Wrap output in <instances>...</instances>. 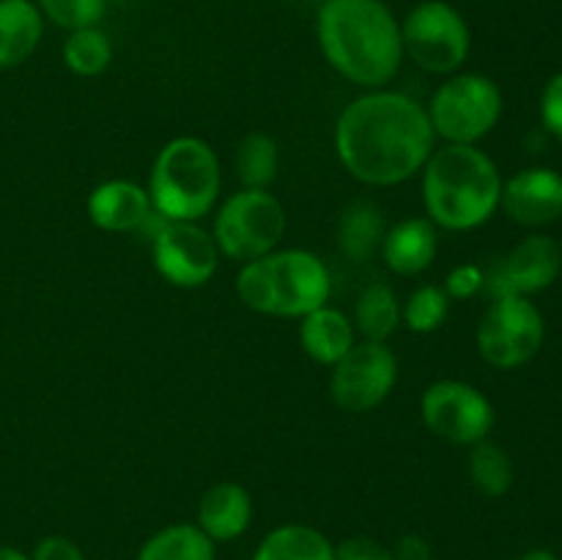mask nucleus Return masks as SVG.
<instances>
[{
	"mask_svg": "<svg viewBox=\"0 0 562 560\" xmlns=\"http://www.w3.org/2000/svg\"><path fill=\"white\" fill-rule=\"evenodd\" d=\"M499 206L514 223L543 228L562 217V173L552 168H525L503 181Z\"/></svg>",
	"mask_w": 562,
	"mask_h": 560,
	"instance_id": "obj_14",
	"label": "nucleus"
},
{
	"mask_svg": "<svg viewBox=\"0 0 562 560\" xmlns=\"http://www.w3.org/2000/svg\"><path fill=\"white\" fill-rule=\"evenodd\" d=\"M88 217L97 228L108 234H130L140 231L148 214L154 212L146 187L126 179H108L91 190L86 201Z\"/></svg>",
	"mask_w": 562,
	"mask_h": 560,
	"instance_id": "obj_15",
	"label": "nucleus"
},
{
	"mask_svg": "<svg viewBox=\"0 0 562 560\" xmlns=\"http://www.w3.org/2000/svg\"><path fill=\"white\" fill-rule=\"evenodd\" d=\"M0 560H31V555L16 547H9V544H0Z\"/></svg>",
	"mask_w": 562,
	"mask_h": 560,
	"instance_id": "obj_34",
	"label": "nucleus"
},
{
	"mask_svg": "<svg viewBox=\"0 0 562 560\" xmlns=\"http://www.w3.org/2000/svg\"><path fill=\"white\" fill-rule=\"evenodd\" d=\"M562 269L560 245L552 236H525L510 253L499 258L486 275V289L494 296H532L549 289Z\"/></svg>",
	"mask_w": 562,
	"mask_h": 560,
	"instance_id": "obj_13",
	"label": "nucleus"
},
{
	"mask_svg": "<svg viewBox=\"0 0 562 560\" xmlns=\"http://www.w3.org/2000/svg\"><path fill=\"white\" fill-rule=\"evenodd\" d=\"M560 253H562V242H560Z\"/></svg>",
	"mask_w": 562,
	"mask_h": 560,
	"instance_id": "obj_36",
	"label": "nucleus"
},
{
	"mask_svg": "<svg viewBox=\"0 0 562 560\" xmlns=\"http://www.w3.org/2000/svg\"><path fill=\"white\" fill-rule=\"evenodd\" d=\"M329 269L316 253L285 247L241 264L236 296L263 316L302 318L329 300Z\"/></svg>",
	"mask_w": 562,
	"mask_h": 560,
	"instance_id": "obj_4",
	"label": "nucleus"
},
{
	"mask_svg": "<svg viewBox=\"0 0 562 560\" xmlns=\"http://www.w3.org/2000/svg\"><path fill=\"white\" fill-rule=\"evenodd\" d=\"M357 329L344 311L333 305H322L302 316L300 344L311 360L318 366L333 368L351 346L357 344Z\"/></svg>",
	"mask_w": 562,
	"mask_h": 560,
	"instance_id": "obj_18",
	"label": "nucleus"
},
{
	"mask_svg": "<svg viewBox=\"0 0 562 560\" xmlns=\"http://www.w3.org/2000/svg\"><path fill=\"white\" fill-rule=\"evenodd\" d=\"M157 272L179 289H201L214 278L220 264L217 242L198 223L168 220L151 239Z\"/></svg>",
	"mask_w": 562,
	"mask_h": 560,
	"instance_id": "obj_12",
	"label": "nucleus"
},
{
	"mask_svg": "<svg viewBox=\"0 0 562 560\" xmlns=\"http://www.w3.org/2000/svg\"><path fill=\"white\" fill-rule=\"evenodd\" d=\"M398 324H401L398 294H395L387 283H382V280L366 285L362 294L357 296V307H355L357 333H360L366 340H382V344H387V338L398 329Z\"/></svg>",
	"mask_w": 562,
	"mask_h": 560,
	"instance_id": "obj_23",
	"label": "nucleus"
},
{
	"mask_svg": "<svg viewBox=\"0 0 562 560\" xmlns=\"http://www.w3.org/2000/svg\"><path fill=\"white\" fill-rule=\"evenodd\" d=\"M31 560H86V555H82V549L71 538L55 533V536H44L33 547Z\"/></svg>",
	"mask_w": 562,
	"mask_h": 560,
	"instance_id": "obj_32",
	"label": "nucleus"
},
{
	"mask_svg": "<svg viewBox=\"0 0 562 560\" xmlns=\"http://www.w3.org/2000/svg\"><path fill=\"white\" fill-rule=\"evenodd\" d=\"M404 58L428 75H456L472 49V31L450 0H420L401 20Z\"/></svg>",
	"mask_w": 562,
	"mask_h": 560,
	"instance_id": "obj_7",
	"label": "nucleus"
},
{
	"mask_svg": "<svg viewBox=\"0 0 562 560\" xmlns=\"http://www.w3.org/2000/svg\"><path fill=\"white\" fill-rule=\"evenodd\" d=\"M220 256L247 264L278 250L285 236V209L269 190H245L225 198L214 214Z\"/></svg>",
	"mask_w": 562,
	"mask_h": 560,
	"instance_id": "obj_8",
	"label": "nucleus"
},
{
	"mask_svg": "<svg viewBox=\"0 0 562 560\" xmlns=\"http://www.w3.org/2000/svg\"><path fill=\"white\" fill-rule=\"evenodd\" d=\"M234 165L245 190H269L280 168L278 141L267 132H250L236 146Z\"/></svg>",
	"mask_w": 562,
	"mask_h": 560,
	"instance_id": "obj_24",
	"label": "nucleus"
},
{
	"mask_svg": "<svg viewBox=\"0 0 562 560\" xmlns=\"http://www.w3.org/2000/svg\"><path fill=\"white\" fill-rule=\"evenodd\" d=\"M398 382V357L382 340L351 346L333 366L329 393L344 412H371L393 393Z\"/></svg>",
	"mask_w": 562,
	"mask_h": 560,
	"instance_id": "obj_11",
	"label": "nucleus"
},
{
	"mask_svg": "<svg viewBox=\"0 0 562 560\" xmlns=\"http://www.w3.org/2000/svg\"><path fill=\"white\" fill-rule=\"evenodd\" d=\"M44 16L36 0H0V69H16L38 49Z\"/></svg>",
	"mask_w": 562,
	"mask_h": 560,
	"instance_id": "obj_19",
	"label": "nucleus"
},
{
	"mask_svg": "<svg viewBox=\"0 0 562 560\" xmlns=\"http://www.w3.org/2000/svg\"><path fill=\"white\" fill-rule=\"evenodd\" d=\"M393 560H434V549L428 538L417 536V533H406L395 541Z\"/></svg>",
	"mask_w": 562,
	"mask_h": 560,
	"instance_id": "obj_33",
	"label": "nucleus"
},
{
	"mask_svg": "<svg viewBox=\"0 0 562 560\" xmlns=\"http://www.w3.org/2000/svg\"><path fill=\"white\" fill-rule=\"evenodd\" d=\"M547 324L530 296H494L477 324V351L488 366L514 371L541 351Z\"/></svg>",
	"mask_w": 562,
	"mask_h": 560,
	"instance_id": "obj_9",
	"label": "nucleus"
},
{
	"mask_svg": "<svg viewBox=\"0 0 562 560\" xmlns=\"http://www.w3.org/2000/svg\"><path fill=\"white\" fill-rule=\"evenodd\" d=\"M450 296L442 285H417L404 302H401V322L417 335H428L434 329H439L448 318L450 311Z\"/></svg>",
	"mask_w": 562,
	"mask_h": 560,
	"instance_id": "obj_27",
	"label": "nucleus"
},
{
	"mask_svg": "<svg viewBox=\"0 0 562 560\" xmlns=\"http://www.w3.org/2000/svg\"><path fill=\"white\" fill-rule=\"evenodd\" d=\"M135 560H217V544L192 522H179L148 536Z\"/></svg>",
	"mask_w": 562,
	"mask_h": 560,
	"instance_id": "obj_22",
	"label": "nucleus"
},
{
	"mask_svg": "<svg viewBox=\"0 0 562 560\" xmlns=\"http://www.w3.org/2000/svg\"><path fill=\"white\" fill-rule=\"evenodd\" d=\"M541 121L543 130L562 141V71L560 75L549 77L541 93Z\"/></svg>",
	"mask_w": 562,
	"mask_h": 560,
	"instance_id": "obj_31",
	"label": "nucleus"
},
{
	"mask_svg": "<svg viewBox=\"0 0 562 560\" xmlns=\"http://www.w3.org/2000/svg\"><path fill=\"white\" fill-rule=\"evenodd\" d=\"M434 135L445 143L477 146L503 119V91L477 71L450 75L426 104Z\"/></svg>",
	"mask_w": 562,
	"mask_h": 560,
	"instance_id": "obj_6",
	"label": "nucleus"
},
{
	"mask_svg": "<svg viewBox=\"0 0 562 560\" xmlns=\"http://www.w3.org/2000/svg\"><path fill=\"white\" fill-rule=\"evenodd\" d=\"M467 470H470L472 486L481 494H486V497H503V494H508L510 486H514L516 472L508 450L488 443V439L472 445Z\"/></svg>",
	"mask_w": 562,
	"mask_h": 560,
	"instance_id": "obj_25",
	"label": "nucleus"
},
{
	"mask_svg": "<svg viewBox=\"0 0 562 560\" xmlns=\"http://www.w3.org/2000/svg\"><path fill=\"white\" fill-rule=\"evenodd\" d=\"M420 415L434 437L467 448L488 439L494 428L492 401L475 384L461 379H439L428 384L420 399Z\"/></svg>",
	"mask_w": 562,
	"mask_h": 560,
	"instance_id": "obj_10",
	"label": "nucleus"
},
{
	"mask_svg": "<svg viewBox=\"0 0 562 560\" xmlns=\"http://www.w3.org/2000/svg\"><path fill=\"white\" fill-rule=\"evenodd\" d=\"M316 38L324 60L368 91L387 88L404 64L401 22L384 0H322Z\"/></svg>",
	"mask_w": 562,
	"mask_h": 560,
	"instance_id": "obj_2",
	"label": "nucleus"
},
{
	"mask_svg": "<svg viewBox=\"0 0 562 560\" xmlns=\"http://www.w3.org/2000/svg\"><path fill=\"white\" fill-rule=\"evenodd\" d=\"M426 104L409 93L373 88L346 104L335 124L340 165L368 187H395L423 170L434 152Z\"/></svg>",
	"mask_w": 562,
	"mask_h": 560,
	"instance_id": "obj_1",
	"label": "nucleus"
},
{
	"mask_svg": "<svg viewBox=\"0 0 562 560\" xmlns=\"http://www.w3.org/2000/svg\"><path fill=\"white\" fill-rule=\"evenodd\" d=\"M223 187L217 152L203 137L181 135L159 148L148 176V198L165 220L198 223L214 209Z\"/></svg>",
	"mask_w": 562,
	"mask_h": 560,
	"instance_id": "obj_5",
	"label": "nucleus"
},
{
	"mask_svg": "<svg viewBox=\"0 0 562 560\" xmlns=\"http://www.w3.org/2000/svg\"><path fill=\"white\" fill-rule=\"evenodd\" d=\"M44 22L64 27L66 33L82 27H99L108 11V0H36Z\"/></svg>",
	"mask_w": 562,
	"mask_h": 560,
	"instance_id": "obj_28",
	"label": "nucleus"
},
{
	"mask_svg": "<svg viewBox=\"0 0 562 560\" xmlns=\"http://www.w3.org/2000/svg\"><path fill=\"white\" fill-rule=\"evenodd\" d=\"M250 560H335V544L316 527L289 522L269 530Z\"/></svg>",
	"mask_w": 562,
	"mask_h": 560,
	"instance_id": "obj_21",
	"label": "nucleus"
},
{
	"mask_svg": "<svg viewBox=\"0 0 562 560\" xmlns=\"http://www.w3.org/2000/svg\"><path fill=\"white\" fill-rule=\"evenodd\" d=\"M442 289L448 291L450 300H472L477 291L486 289V272L477 264H459L448 272Z\"/></svg>",
	"mask_w": 562,
	"mask_h": 560,
	"instance_id": "obj_29",
	"label": "nucleus"
},
{
	"mask_svg": "<svg viewBox=\"0 0 562 560\" xmlns=\"http://www.w3.org/2000/svg\"><path fill=\"white\" fill-rule=\"evenodd\" d=\"M338 247L346 258L357 264H366L382 250V239L387 234V223H384L382 209L368 198H357V201L346 203L338 220Z\"/></svg>",
	"mask_w": 562,
	"mask_h": 560,
	"instance_id": "obj_20",
	"label": "nucleus"
},
{
	"mask_svg": "<svg viewBox=\"0 0 562 560\" xmlns=\"http://www.w3.org/2000/svg\"><path fill=\"white\" fill-rule=\"evenodd\" d=\"M335 560H393V549L368 536H349L335 544Z\"/></svg>",
	"mask_w": 562,
	"mask_h": 560,
	"instance_id": "obj_30",
	"label": "nucleus"
},
{
	"mask_svg": "<svg viewBox=\"0 0 562 560\" xmlns=\"http://www.w3.org/2000/svg\"><path fill=\"white\" fill-rule=\"evenodd\" d=\"M519 560H558V555H552L549 549H530V552L521 555Z\"/></svg>",
	"mask_w": 562,
	"mask_h": 560,
	"instance_id": "obj_35",
	"label": "nucleus"
},
{
	"mask_svg": "<svg viewBox=\"0 0 562 560\" xmlns=\"http://www.w3.org/2000/svg\"><path fill=\"white\" fill-rule=\"evenodd\" d=\"M252 497L241 483L220 481L203 492L198 503V522L195 525L212 538L214 544L234 541L241 538L252 525Z\"/></svg>",
	"mask_w": 562,
	"mask_h": 560,
	"instance_id": "obj_16",
	"label": "nucleus"
},
{
	"mask_svg": "<svg viewBox=\"0 0 562 560\" xmlns=\"http://www.w3.org/2000/svg\"><path fill=\"white\" fill-rule=\"evenodd\" d=\"M439 250L437 225L428 217H406L390 225L382 239V261L401 278L423 275L434 264Z\"/></svg>",
	"mask_w": 562,
	"mask_h": 560,
	"instance_id": "obj_17",
	"label": "nucleus"
},
{
	"mask_svg": "<svg viewBox=\"0 0 562 560\" xmlns=\"http://www.w3.org/2000/svg\"><path fill=\"white\" fill-rule=\"evenodd\" d=\"M113 60V42L102 27L71 31L64 42V64L77 77H97Z\"/></svg>",
	"mask_w": 562,
	"mask_h": 560,
	"instance_id": "obj_26",
	"label": "nucleus"
},
{
	"mask_svg": "<svg viewBox=\"0 0 562 560\" xmlns=\"http://www.w3.org/2000/svg\"><path fill=\"white\" fill-rule=\"evenodd\" d=\"M423 206L445 231H472L494 217L503 195V176L477 146L445 143L423 165Z\"/></svg>",
	"mask_w": 562,
	"mask_h": 560,
	"instance_id": "obj_3",
	"label": "nucleus"
}]
</instances>
